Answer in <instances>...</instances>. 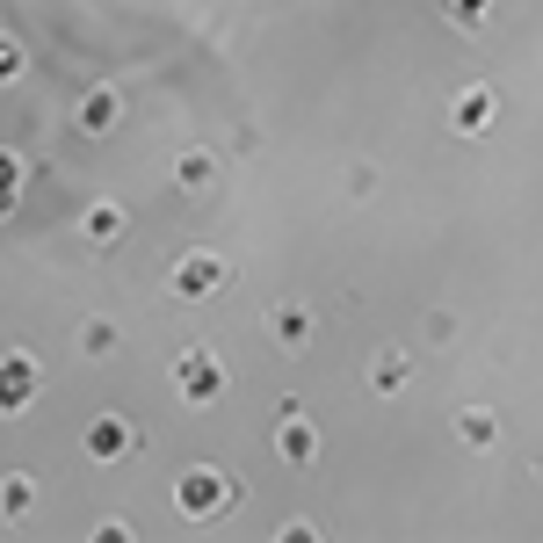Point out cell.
Masks as SVG:
<instances>
[{
    "label": "cell",
    "mask_w": 543,
    "mask_h": 543,
    "mask_svg": "<svg viewBox=\"0 0 543 543\" xmlns=\"http://www.w3.org/2000/svg\"><path fill=\"white\" fill-rule=\"evenodd\" d=\"M15 73H22V44L0 37V80H15Z\"/></svg>",
    "instance_id": "8992f818"
},
{
    "label": "cell",
    "mask_w": 543,
    "mask_h": 543,
    "mask_svg": "<svg viewBox=\"0 0 543 543\" xmlns=\"http://www.w3.org/2000/svg\"><path fill=\"white\" fill-rule=\"evenodd\" d=\"M210 283H218V268H210V261H189V268H181V276H174V290H210Z\"/></svg>",
    "instance_id": "5b68a950"
},
{
    "label": "cell",
    "mask_w": 543,
    "mask_h": 543,
    "mask_svg": "<svg viewBox=\"0 0 543 543\" xmlns=\"http://www.w3.org/2000/svg\"><path fill=\"white\" fill-rule=\"evenodd\" d=\"M87 449H95V457H124L131 428H124V420H102V428H87Z\"/></svg>",
    "instance_id": "277c9868"
},
{
    "label": "cell",
    "mask_w": 543,
    "mask_h": 543,
    "mask_svg": "<svg viewBox=\"0 0 543 543\" xmlns=\"http://www.w3.org/2000/svg\"><path fill=\"white\" fill-rule=\"evenodd\" d=\"M218 384H225V377L210 370V355H189V362H181V391H189V399H210Z\"/></svg>",
    "instance_id": "3957f363"
},
{
    "label": "cell",
    "mask_w": 543,
    "mask_h": 543,
    "mask_svg": "<svg viewBox=\"0 0 543 543\" xmlns=\"http://www.w3.org/2000/svg\"><path fill=\"white\" fill-rule=\"evenodd\" d=\"M87 232H95V239H116V232H124V218H116V210H95V218H87Z\"/></svg>",
    "instance_id": "52a82bcc"
},
{
    "label": "cell",
    "mask_w": 543,
    "mask_h": 543,
    "mask_svg": "<svg viewBox=\"0 0 543 543\" xmlns=\"http://www.w3.org/2000/svg\"><path fill=\"white\" fill-rule=\"evenodd\" d=\"M29 384H37L29 377V355H0V406H22Z\"/></svg>",
    "instance_id": "6da1fadb"
},
{
    "label": "cell",
    "mask_w": 543,
    "mask_h": 543,
    "mask_svg": "<svg viewBox=\"0 0 543 543\" xmlns=\"http://www.w3.org/2000/svg\"><path fill=\"white\" fill-rule=\"evenodd\" d=\"M15 181H22V167H15L8 153H0V196H15Z\"/></svg>",
    "instance_id": "ba28073f"
},
{
    "label": "cell",
    "mask_w": 543,
    "mask_h": 543,
    "mask_svg": "<svg viewBox=\"0 0 543 543\" xmlns=\"http://www.w3.org/2000/svg\"><path fill=\"white\" fill-rule=\"evenodd\" d=\"M181 507H189V515H210V507H225V486L210 471H189V486H181Z\"/></svg>",
    "instance_id": "7a4b0ae2"
}]
</instances>
